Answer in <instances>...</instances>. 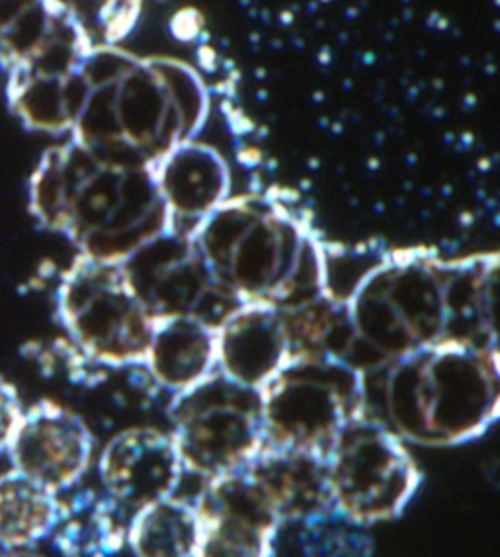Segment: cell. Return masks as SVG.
<instances>
[{"mask_svg": "<svg viewBox=\"0 0 500 557\" xmlns=\"http://www.w3.org/2000/svg\"><path fill=\"white\" fill-rule=\"evenodd\" d=\"M85 78L87 98L68 137L120 163L154 169L208 120V90L183 61L97 44Z\"/></svg>", "mask_w": 500, "mask_h": 557, "instance_id": "cell-1", "label": "cell"}, {"mask_svg": "<svg viewBox=\"0 0 500 557\" xmlns=\"http://www.w3.org/2000/svg\"><path fill=\"white\" fill-rule=\"evenodd\" d=\"M28 208L41 230L65 237L80 257L107 262H124L173 225L153 169L108 159L71 137L39 157Z\"/></svg>", "mask_w": 500, "mask_h": 557, "instance_id": "cell-2", "label": "cell"}, {"mask_svg": "<svg viewBox=\"0 0 500 557\" xmlns=\"http://www.w3.org/2000/svg\"><path fill=\"white\" fill-rule=\"evenodd\" d=\"M364 414L414 446L450 448L500 421V352L442 341L362 372Z\"/></svg>", "mask_w": 500, "mask_h": 557, "instance_id": "cell-3", "label": "cell"}, {"mask_svg": "<svg viewBox=\"0 0 500 557\" xmlns=\"http://www.w3.org/2000/svg\"><path fill=\"white\" fill-rule=\"evenodd\" d=\"M192 239L213 282L239 304L288 309L327 294L325 247L282 202L229 196L193 227Z\"/></svg>", "mask_w": 500, "mask_h": 557, "instance_id": "cell-4", "label": "cell"}, {"mask_svg": "<svg viewBox=\"0 0 500 557\" xmlns=\"http://www.w3.org/2000/svg\"><path fill=\"white\" fill-rule=\"evenodd\" d=\"M448 260L433 250L384 252L348 294L357 335L352 366L364 372L448 338Z\"/></svg>", "mask_w": 500, "mask_h": 557, "instance_id": "cell-5", "label": "cell"}, {"mask_svg": "<svg viewBox=\"0 0 500 557\" xmlns=\"http://www.w3.org/2000/svg\"><path fill=\"white\" fill-rule=\"evenodd\" d=\"M55 313L68 343L88 362L143 366L154 319L135 296L122 262L77 255L59 278Z\"/></svg>", "mask_w": 500, "mask_h": 557, "instance_id": "cell-6", "label": "cell"}, {"mask_svg": "<svg viewBox=\"0 0 500 557\" xmlns=\"http://www.w3.org/2000/svg\"><path fill=\"white\" fill-rule=\"evenodd\" d=\"M364 375L345 360L296 358L260 389L268 446L327 454L364 417Z\"/></svg>", "mask_w": 500, "mask_h": 557, "instance_id": "cell-7", "label": "cell"}, {"mask_svg": "<svg viewBox=\"0 0 500 557\" xmlns=\"http://www.w3.org/2000/svg\"><path fill=\"white\" fill-rule=\"evenodd\" d=\"M166 413L184 471L203 481L247 468L266 446L260 392L222 372L173 395Z\"/></svg>", "mask_w": 500, "mask_h": 557, "instance_id": "cell-8", "label": "cell"}, {"mask_svg": "<svg viewBox=\"0 0 500 557\" xmlns=\"http://www.w3.org/2000/svg\"><path fill=\"white\" fill-rule=\"evenodd\" d=\"M333 509L375 527L403 515L423 485V471L385 424L360 417L325 454Z\"/></svg>", "mask_w": 500, "mask_h": 557, "instance_id": "cell-9", "label": "cell"}, {"mask_svg": "<svg viewBox=\"0 0 500 557\" xmlns=\"http://www.w3.org/2000/svg\"><path fill=\"white\" fill-rule=\"evenodd\" d=\"M129 286L157 321L202 319L213 329L241 304L213 282L192 233L168 230L122 262Z\"/></svg>", "mask_w": 500, "mask_h": 557, "instance_id": "cell-10", "label": "cell"}, {"mask_svg": "<svg viewBox=\"0 0 500 557\" xmlns=\"http://www.w3.org/2000/svg\"><path fill=\"white\" fill-rule=\"evenodd\" d=\"M95 46L67 0H0V69L7 78L75 75Z\"/></svg>", "mask_w": 500, "mask_h": 557, "instance_id": "cell-11", "label": "cell"}, {"mask_svg": "<svg viewBox=\"0 0 500 557\" xmlns=\"http://www.w3.org/2000/svg\"><path fill=\"white\" fill-rule=\"evenodd\" d=\"M200 540L193 557H274L282 522L242 468L205 481L193 500Z\"/></svg>", "mask_w": 500, "mask_h": 557, "instance_id": "cell-12", "label": "cell"}, {"mask_svg": "<svg viewBox=\"0 0 500 557\" xmlns=\"http://www.w3.org/2000/svg\"><path fill=\"white\" fill-rule=\"evenodd\" d=\"M92 450L95 438L83 417L58 401L43 399L24 411L7 454L12 470L61 495L83 480Z\"/></svg>", "mask_w": 500, "mask_h": 557, "instance_id": "cell-13", "label": "cell"}, {"mask_svg": "<svg viewBox=\"0 0 500 557\" xmlns=\"http://www.w3.org/2000/svg\"><path fill=\"white\" fill-rule=\"evenodd\" d=\"M98 475L112 499L137 512L173 497L183 481L184 466L171 433L134 426L112 436L102 448Z\"/></svg>", "mask_w": 500, "mask_h": 557, "instance_id": "cell-14", "label": "cell"}, {"mask_svg": "<svg viewBox=\"0 0 500 557\" xmlns=\"http://www.w3.org/2000/svg\"><path fill=\"white\" fill-rule=\"evenodd\" d=\"M217 372L260 392L291 360L284 311L241 304L215 329Z\"/></svg>", "mask_w": 500, "mask_h": 557, "instance_id": "cell-15", "label": "cell"}, {"mask_svg": "<svg viewBox=\"0 0 500 557\" xmlns=\"http://www.w3.org/2000/svg\"><path fill=\"white\" fill-rule=\"evenodd\" d=\"M157 188L171 215V227L192 233L232 193V173L210 145L188 141L153 169Z\"/></svg>", "mask_w": 500, "mask_h": 557, "instance_id": "cell-16", "label": "cell"}, {"mask_svg": "<svg viewBox=\"0 0 500 557\" xmlns=\"http://www.w3.org/2000/svg\"><path fill=\"white\" fill-rule=\"evenodd\" d=\"M245 470L282 527H301L333 509L325 454L266 444Z\"/></svg>", "mask_w": 500, "mask_h": 557, "instance_id": "cell-17", "label": "cell"}, {"mask_svg": "<svg viewBox=\"0 0 500 557\" xmlns=\"http://www.w3.org/2000/svg\"><path fill=\"white\" fill-rule=\"evenodd\" d=\"M143 368L157 387L180 394L217 372L215 329L186 315L154 323Z\"/></svg>", "mask_w": 500, "mask_h": 557, "instance_id": "cell-18", "label": "cell"}, {"mask_svg": "<svg viewBox=\"0 0 500 557\" xmlns=\"http://www.w3.org/2000/svg\"><path fill=\"white\" fill-rule=\"evenodd\" d=\"M134 512L107 491L83 490L59 499L49 539L63 557H114L127 546Z\"/></svg>", "mask_w": 500, "mask_h": 557, "instance_id": "cell-19", "label": "cell"}, {"mask_svg": "<svg viewBox=\"0 0 500 557\" xmlns=\"http://www.w3.org/2000/svg\"><path fill=\"white\" fill-rule=\"evenodd\" d=\"M59 495L16 470L0 475V548H32L49 539Z\"/></svg>", "mask_w": 500, "mask_h": 557, "instance_id": "cell-20", "label": "cell"}, {"mask_svg": "<svg viewBox=\"0 0 500 557\" xmlns=\"http://www.w3.org/2000/svg\"><path fill=\"white\" fill-rule=\"evenodd\" d=\"M198 540L196 505L174 495L134 512L127 532V546L135 557H193Z\"/></svg>", "mask_w": 500, "mask_h": 557, "instance_id": "cell-21", "label": "cell"}, {"mask_svg": "<svg viewBox=\"0 0 500 557\" xmlns=\"http://www.w3.org/2000/svg\"><path fill=\"white\" fill-rule=\"evenodd\" d=\"M299 548L303 557H372L374 539L370 527L330 509L301 524Z\"/></svg>", "mask_w": 500, "mask_h": 557, "instance_id": "cell-22", "label": "cell"}, {"mask_svg": "<svg viewBox=\"0 0 500 557\" xmlns=\"http://www.w3.org/2000/svg\"><path fill=\"white\" fill-rule=\"evenodd\" d=\"M477 327L483 345L500 352V252L479 255Z\"/></svg>", "mask_w": 500, "mask_h": 557, "instance_id": "cell-23", "label": "cell"}, {"mask_svg": "<svg viewBox=\"0 0 500 557\" xmlns=\"http://www.w3.org/2000/svg\"><path fill=\"white\" fill-rule=\"evenodd\" d=\"M24 411L18 389L9 380L0 377V454L9 451Z\"/></svg>", "mask_w": 500, "mask_h": 557, "instance_id": "cell-24", "label": "cell"}, {"mask_svg": "<svg viewBox=\"0 0 500 557\" xmlns=\"http://www.w3.org/2000/svg\"><path fill=\"white\" fill-rule=\"evenodd\" d=\"M0 557H43L38 554L36 549L32 548H18V549H4Z\"/></svg>", "mask_w": 500, "mask_h": 557, "instance_id": "cell-25", "label": "cell"}]
</instances>
